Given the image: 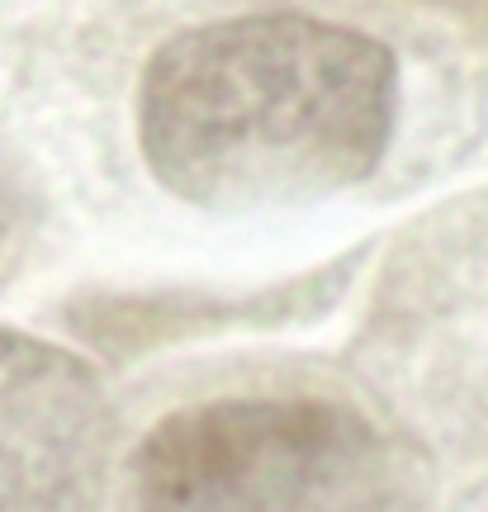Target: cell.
Wrapping results in <instances>:
<instances>
[{
    "label": "cell",
    "instance_id": "1",
    "mask_svg": "<svg viewBox=\"0 0 488 512\" xmlns=\"http://www.w3.org/2000/svg\"><path fill=\"white\" fill-rule=\"evenodd\" d=\"M394 114L398 67L380 38L261 10L195 24L147 57L138 143L176 200L247 214L365 181Z\"/></svg>",
    "mask_w": 488,
    "mask_h": 512
},
{
    "label": "cell",
    "instance_id": "2",
    "mask_svg": "<svg viewBox=\"0 0 488 512\" xmlns=\"http://www.w3.org/2000/svg\"><path fill=\"white\" fill-rule=\"evenodd\" d=\"M128 512H413L403 451L323 399H218L162 418Z\"/></svg>",
    "mask_w": 488,
    "mask_h": 512
},
{
    "label": "cell",
    "instance_id": "3",
    "mask_svg": "<svg viewBox=\"0 0 488 512\" xmlns=\"http://www.w3.org/2000/svg\"><path fill=\"white\" fill-rule=\"evenodd\" d=\"M114 432L91 361L0 328V512H91Z\"/></svg>",
    "mask_w": 488,
    "mask_h": 512
}]
</instances>
